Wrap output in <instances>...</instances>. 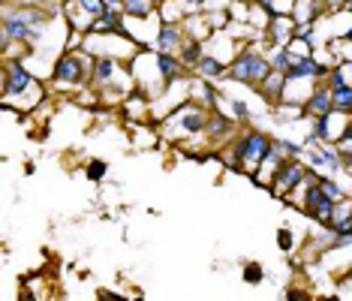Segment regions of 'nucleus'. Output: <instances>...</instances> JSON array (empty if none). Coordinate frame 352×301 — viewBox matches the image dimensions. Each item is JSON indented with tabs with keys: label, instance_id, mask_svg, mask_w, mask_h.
Returning a JSON list of instances; mask_svg holds the SVG:
<instances>
[{
	"label": "nucleus",
	"instance_id": "obj_1",
	"mask_svg": "<svg viewBox=\"0 0 352 301\" xmlns=\"http://www.w3.org/2000/svg\"><path fill=\"white\" fill-rule=\"evenodd\" d=\"M271 145H274V136H271V133H262V130H256V126L247 124L238 130V136L229 142V148L223 150V160H226V166H232V169L244 172V175H256L262 160L268 157Z\"/></svg>",
	"mask_w": 352,
	"mask_h": 301
},
{
	"label": "nucleus",
	"instance_id": "obj_2",
	"mask_svg": "<svg viewBox=\"0 0 352 301\" xmlns=\"http://www.w3.org/2000/svg\"><path fill=\"white\" fill-rule=\"evenodd\" d=\"M211 109L202 106L196 100L181 102L175 112H169L163 118V139L172 142H184V139H193V136H205V124Z\"/></svg>",
	"mask_w": 352,
	"mask_h": 301
},
{
	"label": "nucleus",
	"instance_id": "obj_3",
	"mask_svg": "<svg viewBox=\"0 0 352 301\" xmlns=\"http://www.w3.org/2000/svg\"><path fill=\"white\" fill-rule=\"evenodd\" d=\"M91 73H94V54L85 49L76 52H63L58 60H54L52 69V88H87L91 85Z\"/></svg>",
	"mask_w": 352,
	"mask_h": 301
},
{
	"label": "nucleus",
	"instance_id": "obj_4",
	"mask_svg": "<svg viewBox=\"0 0 352 301\" xmlns=\"http://www.w3.org/2000/svg\"><path fill=\"white\" fill-rule=\"evenodd\" d=\"M268 73H271V60L265 52H259V43H241L235 60L229 63L226 78L229 82H241V85H250V88H259Z\"/></svg>",
	"mask_w": 352,
	"mask_h": 301
},
{
	"label": "nucleus",
	"instance_id": "obj_5",
	"mask_svg": "<svg viewBox=\"0 0 352 301\" xmlns=\"http://www.w3.org/2000/svg\"><path fill=\"white\" fill-rule=\"evenodd\" d=\"M130 69H133V78H135V91H142L145 97H151L154 102L160 93L166 91V78L160 73V63H157V52H142L130 60Z\"/></svg>",
	"mask_w": 352,
	"mask_h": 301
},
{
	"label": "nucleus",
	"instance_id": "obj_6",
	"mask_svg": "<svg viewBox=\"0 0 352 301\" xmlns=\"http://www.w3.org/2000/svg\"><path fill=\"white\" fill-rule=\"evenodd\" d=\"M304 181H307V163H304L301 157H283L274 181H271V196H274V199H283V196H289L292 190H298Z\"/></svg>",
	"mask_w": 352,
	"mask_h": 301
},
{
	"label": "nucleus",
	"instance_id": "obj_7",
	"mask_svg": "<svg viewBox=\"0 0 352 301\" xmlns=\"http://www.w3.org/2000/svg\"><path fill=\"white\" fill-rule=\"evenodd\" d=\"M34 88H39V82L30 76V69L21 60H6L3 67V91H0V100L10 97H25Z\"/></svg>",
	"mask_w": 352,
	"mask_h": 301
},
{
	"label": "nucleus",
	"instance_id": "obj_8",
	"mask_svg": "<svg viewBox=\"0 0 352 301\" xmlns=\"http://www.w3.org/2000/svg\"><path fill=\"white\" fill-rule=\"evenodd\" d=\"M301 214H307L310 220H316L319 226H331V214H334V199H328L319 184H307L304 181V202H301Z\"/></svg>",
	"mask_w": 352,
	"mask_h": 301
},
{
	"label": "nucleus",
	"instance_id": "obj_9",
	"mask_svg": "<svg viewBox=\"0 0 352 301\" xmlns=\"http://www.w3.org/2000/svg\"><path fill=\"white\" fill-rule=\"evenodd\" d=\"M238 130H241V124H238L232 115H223L220 109H211V115H208V124H205V139H208V145L220 148L223 142H232V139H235Z\"/></svg>",
	"mask_w": 352,
	"mask_h": 301
},
{
	"label": "nucleus",
	"instance_id": "obj_10",
	"mask_svg": "<svg viewBox=\"0 0 352 301\" xmlns=\"http://www.w3.org/2000/svg\"><path fill=\"white\" fill-rule=\"evenodd\" d=\"M331 109H334V91L328 88L325 82H319L314 88V93H310V100L304 102V118H307V121H314V118L328 115Z\"/></svg>",
	"mask_w": 352,
	"mask_h": 301
},
{
	"label": "nucleus",
	"instance_id": "obj_11",
	"mask_svg": "<svg viewBox=\"0 0 352 301\" xmlns=\"http://www.w3.org/2000/svg\"><path fill=\"white\" fill-rule=\"evenodd\" d=\"M187 30H184L181 21H163L160 25V34H157V43H154V49L157 52H169V54H178L181 52V45H184V36Z\"/></svg>",
	"mask_w": 352,
	"mask_h": 301
},
{
	"label": "nucleus",
	"instance_id": "obj_12",
	"mask_svg": "<svg viewBox=\"0 0 352 301\" xmlns=\"http://www.w3.org/2000/svg\"><path fill=\"white\" fill-rule=\"evenodd\" d=\"M265 36H268V49L271 45H289L292 36H295V19L292 15H274L268 30H265Z\"/></svg>",
	"mask_w": 352,
	"mask_h": 301
},
{
	"label": "nucleus",
	"instance_id": "obj_13",
	"mask_svg": "<svg viewBox=\"0 0 352 301\" xmlns=\"http://www.w3.org/2000/svg\"><path fill=\"white\" fill-rule=\"evenodd\" d=\"M283 88H286V73H277V69H271V73L265 76V82L256 88V93H259V97L265 100L268 106H277V102L283 100Z\"/></svg>",
	"mask_w": 352,
	"mask_h": 301
},
{
	"label": "nucleus",
	"instance_id": "obj_14",
	"mask_svg": "<svg viewBox=\"0 0 352 301\" xmlns=\"http://www.w3.org/2000/svg\"><path fill=\"white\" fill-rule=\"evenodd\" d=\"M196 76H202V78H208V82H220V78H226V73H229V63L226 60H220L217 54H202V60L196 63V69H193Z\"/></svg>",
	"mask_w": 352,
	"mask_h": 301
},
{
	"label": "nucleus",
	"instance_id": "obj_15",
	"mask_svg": "<svg viewBox=\"0 0 352 301\" xmlns=\"http://www.w3.org/2000/svg\"><path fill=\"white\" fill-rule=\"evenodd\" d=\"M157 63H160V73H163L166 82H175V78L187 76V69H190L178 54H169V52H157Z\"/></svg>",
	"mask_w": 352,
	"mask_h": 301
},
{
	"label": "nucleus",
	"instance_id": "obj_16",
	"mask_svg": "<svg viewBox=\"0 0 352 301\" xmlns=\"http://www.w3.org/2000/svg\"><path fill=\"white\" fill-rule=\"evenodd\" d=\"M328 12L325 0H295V10H292V19L295 21H316Z\"/></svg>",
	"mask_w": 352,
	"mask_h": 301
},
{
	"label": "nucleus",
	"instance_id": "obj_17",
	"mask_svg": "<svg viewBox=\"0 0 352 301\" xmlns=\"http://www.w3.org/2000/svg\"><path fill=\"white\" fill-rule=\"evenodd\" d=\"M274 109V121L277 124H295V121H307L304 118V106H298V102H277Z\"/></svg>",
	"mask_w": 352,
	"mask_h": 301
},
{
	"label": "nucleus",
	"instance_id": "obj_18",
	"mask_svg": "<svg viewBox=\"0 0 352 301\" xmlns=\"http://www.w3.org/2000/svg\"><path fill=\"white\" fill-rule=\"evenodd\" d=\"M202 54H205V43H202V39H193V36H190V39H184V45H181L178 58H181L184 63H187L190 69H196V63L202 60Z\"/></svg>",
	"mask_w": 352,
	"mask_h": 301
},
{
	"label": "nucleus",
	"instance_id": "obj_19",
	"mask_svg": "<svg viewBox=\"0 0 352 301\" xmlns=\"http://www.w3.org/2000/svg\"><path fill=\"white\" fill-rule=\"evenodd\" d=\"M268 60H271V69H277V73H286V69L292 67L295 54H292L289 49H286V45H271Z\"/></svg>",
	"mask_w": 352,
	"mask_h": 301
},
{
	"label": "nucleus",
	"instance_id": "obj_20",
	"mask_svg": "<svg viewBox=\"0 0 352 301\" xmlns=\"http://www.w3.org/2000/svg\"><path fill=\"white\" fill-rule=\"evenodd\" d=\"M157 0H124V15L130 19H142V15H151L157 10Z\"/></svg>",
	"mask_w": 352,
	"mask_h": 301
},
{
	"label": "nucleus",
	"instance_id": "obj_21",
	"mask_svg": "<svg viewBox=\"0 0 352 301\" xmlns=\"http://www.w3.org/2000/svg\"><path fill=\"white\" fill-rule=\"evenodd\" d=\"M319 187H322V193L328 196V199H334V202H340L343 196H349L346 190L340 187V181L334 178V175H322V178H319Z\"/></svg>",
	"mask_w": 352,
	"mask_h": 301
},
{
	"label": "nucleus",
	"instance_id": "obj_22",
	"mask_svg": "<svg viewBox=\"0 0 352 301\" xmlns=\"http://www.w3.org/2000/svg\"><path fill=\"white\" fill-rule=\"evenodd\" d=\"M85 175H87V181L100 184V181L109 175V163L100 160V157H94V160H87V166H85Z\"/></svg>",
	"mask_w": 352,
	"mask_h": 301
},
{
	"label": "nucleus",
	"instance_id": "obj_23",
	"mask_svg": "<svg viewBox=\"0 0 352 301\" xmlns=\"http://www.w3.org/2000/svg\"><path fill=\"white\" fill-rule=\"evenodd\" d=\"M229 115L235 118V121L241 124V126L250 124V106H247L244 100H235V97H232V100H229Z\"/></svg>",
	"mask_w": 352,
	"mask_h": 301
},
{
	"label": "nucleus",
	"instance_id": "obj_24",
	"mask_svg": "<svg viewBox=\"0 0 352 301\" xmlns=\"http://www.w3.org/2000/svg\"><path fill=\"white\" fill-rule=\"evenodd\" d=\"M334 109H338V112L352 115V85H346V88H340V91H334Z\"/></svg>",
	"mask_w": 352,
	"mask_h": 301
},
{
	"label": "nucleus",
	"instance_id": "obj_25",
	"mask_svg": "<svg viewBox=\"0 0 352 301\" xmlns=\"http://www.w3.org/2000/svg\"><path fill=\"white\" fill-rule=\"evenodd\" d=\"M265 280V268L259 263H247L244 265V283H250V287H259V283Z\"/></svg>",
	"mask_w": 352,
	"mask_h": 301
},
{
	"label": "nucleus",
	"instance_id": "obj_26",
	"mask_svg": "<svg viewBox=\"0 0 352 301\" xmlns=\"http://www.w3.org/2000/svg\"><path fill=\"white\" fill-rule=\"evenodd\" d=\"M277 247L283 250V253H292L295 250V232H292V226H280L277 229Z\"/></svg>",
	"mask_w": 352,
	"mask_h": 301
},
{
	"label": "nucleus",
	"instance_id": "obj_27",
	"mask_svg": "<svg viewBox=\"0 0 352 301\" xmlns=\"http://www.w3.org/2000/svg\"><path fill=\"white\" fill-rule=\"evenodd\" d=\"M274 142L283 150V157H301V150H304V142H295V139H274Z\"/></svg>",
	"mask_w": 352,
	"mask_h": 301
},
{
	"label": "nucleus",
	"instance_id": "obj_28",
	"mask_svg": "<svg viewBox=\"0 0 352 301\" xmlns=\"http://www.w3.org/2000/svg\"><path fill=\"white\" fill-rule=\"evenodd\" d=\"M325 6H328V12H340L346 6V0H325Z\"/></svg>",
	"mask_w": 352,
	"mask_h": 301
},
{
	"label": "nucleus",
	"instance_id": "obj_29",
	"mask_svg": "<svg viewBox=\"0 0 352 301\" xmlns=\"http://www.w3.org/2000/svg\"><path fill=\"white\" fill-rule=\"evenodd\" d=\"M253 3H262V6H271V10H274L277 0H253Z\"/></svg>",
	"mask_w": 352,
	"mask_h": 301
}]
</instances>
